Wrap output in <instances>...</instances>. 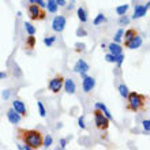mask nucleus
Instances as JSON below:
<instances>
[{"label": "nucleus", "mask_w": 150, "mask_h": 150, "mask_svg": "<svg viewBox=\"0 0 150 150\" xmlns=\"http://www.w3.org/2000/svg\"><path fill=\"white\" fill-rule=\"evenodd\" d=\"M19 138L30 149H40L44 143L42 134L37 130H19Z\"/></svg>", "instance_id": "1"}, {"label": "nucleus", "mask_w": 150, "mask_h": 150, "mask_svg": "<svg viewBox=\"0 0 150 150\" xmlns=\"http://www.w3.org/2000/svg\"><path fill=\"white\" fill-rule=\"evenodd\" d=\"M127 98H128V109L134 112L142 109L143 105H145V96L139 94V93H135V91L128 93Z\"/></svg>", "instance_id": "2"}, {"label": "nucleus", "mask_w": 150, "mask_h": 150, "mask_svg": "<svg viewBox=\"0 0 150 150\" xmlns=\"http://www.w3.org/2000/svg\"><path fill=\"white\" fill-rule=\"evenodd\" d=\"M94 122H96V126H97V128L98 130H108V127H109V119L105 116V115L103 113V112L100 111V109H97L96 108V111H94Z\"/></svg>", "instance_id": "3"}, {"label": "nucleus", "mask_w": 150, "mask_h": 150, "mask_svg": "<svg viewBox=\"0 0 150 150\" xmlns=\"http://www.w3.org/2000/svg\"><path fill=\"white\" fill-rule=\"evenodd\" d=\"M45 15H47L45 11H42L40 6L33 4V3L29 6V16H30L32 21H42V19H45Z\"/></svg>", "instance_id": "4"}, {"label": "nucleus", "mask_w": 150, "mask_h": 150, "mask_svg": "<svg viewBox=\"0 0 150 150\" xmlns=\"http://www.w3.org/2000/svg\"><path fill=\"white\" fill-rule=\"evenodd\" d=\"M63 82H64V78L62 75H57L56 78L49 81L48 87H49V90L53 91V93H59V91L62 90V87H63Z\"/></svg>", "instance_id": "5"}, {"label": "nucleus", "mask_w": 150, "mask_h": 150, "mask_svg": "<svg viewBox=\"0 0 150 150\" xmlns=\"http://www.w3.org/2000/svg\"><path fill=\"white\" fill-rule=\"evenodd\" d=\"M66 23H67V21L64 18L63 15H57L53 18V22H52V29H53V32L56 33H62L66 29Z\"/></svg>", "instance_id": "6"}, {"label": "nucleus", "mask_w": 150, "mask_h": 150, "mask_svg": "<svg viewBox=\"0 0 150 150\" xmlns=\"http://www.w3.org/2000/svg\"><path fill=\"white\" fill-rule=\"evenodd\" d=\"M149 6H150L149 1H147L146 4H138V6H135L132 19H139V18H142V16L146 15L147 10H149Z\"/></svg>", "instance_id": "7"}, {"label": "nucleus", "mask_w": 150, "mask_h": 150, "mask_svg": "<svg viewBox=\"0 0 150 150\" xmlns=\"http://www.w3.org/2000/svg\"><path fill=\"white\" fill-rule=\"evenodd\" d=\"M82 89L85 93H90L93 89H94L96 86V79L91 78V76H85V78H82Z\"/></svg>", "instance_id": "8"}, {"label": "nucleus", "mask_w": 150, "mask_h": 150, "mask_svg": "<svg viewBox=\"0 0 150 150\" xmlns=\"http://www.w3.org/2000/svg\"><path fill=\"white\" fill-rule=\"evenodd\" d=\"M12 109L15 112H18L21 116H26V115H28L25 103H22L21 100H14V103H12Z\"/></svg>", "instance_id": "9"}, {"label": "nucleus", "mask_w": 150, "mask_h": 150, "mask_svg": "<svg viewBox=\"0 0 150 150\" xmlns=\"http://www.w3.org/2000/svg\"><path fill=\"white\" fill-rule=\"evenodd\" d=\"M89 70H90L89 64H87L83 59H79L78 62L75 63V66H74V71L75 72H87Z\"/></svg>", "instance_id": "10"}, {"label": "nucleus", "mask_w": 150, "mask_h": 150, "mask_svg": "<svg viewBox=\"0 0 150 150\" xmlns=\"http://www.w3.org/2000/svg\"><path fill=\"white\" fill-rule=\"evenodd\" d=\"M142 42H143L142 37L135 36L132 40L127 41V42H126V47H127V48H130V49H138V48L141 47V45H142Z\"/></svg>", "instance_id": "11"}, {"label": "nucleus", "mask_w": 150, "mask_h": 150, "mask_svg": "<svg viewBox=\"0 0 150 150\" xmlns=\"http://www.w3.org/2000/svg\"><path fill=\"white\" fill-rule=\"evenodd\" d=\"M21 116L18 112H15L14 109H8L7 112V119H8V122L11 123V124H18V123L21 122Z\"/></svg>", "instance_id": "12"}, {"label": "nucleus", "mask_w": 150, "mask_h": 150, "mask_svg": "<svg viewBox=\"0 0 150 150\" xmlns=\"http://www.w3.org/2000/svg\"><path fill=\"white\" fill-rule=\"evenodd\" d=\"M63 86H64V90L67 91L68 94H74L75 90H76V86H75V82L72 79H64L63 82Z\"/></svg>", "instance_id": "13"}, {"label": "nucleus", "mask_w": 150, "mask_h": 150, "mask_svg": "<svg viewBox=\"0 0 150 150\" xmlns=\"http://www.w3.org/2000/svg\"><path fill=\"white\" fill-rule=\"evenodd\" d=\"M108 49H109V53H112V55H119V53L123 52L122 45L117 42H111L108 45Z\"/></svg>", "instance_id": "14"}, {"label": "nucleus", "mask_w": 150, "mask_h": 150, "mask_svg": "<svg viewBox=\"0 0 150 150\" xmlns=\"http://www.w3.org/2000/svg\"><path fill=\"white\" fill-rule=\"evenodd\" d=\"M94 107L97 108V109H100V111L103 112V113L105 115V116H107V117L109 119V120H112V119H113V117H112V115H111V112L108 111V108L105 107V105H104L103 103H96V105H94Z\"/></svg>", "instance_id": "15"}, {"label": "nucleus", "mask_w": 150, "mask_h": 150, "mask_svg": "<svg viewBox=\"0 0 150 150\" xmlns=\"http://www.w3.org/2000/svg\"><path fill=\"white\" fill-rule=\"evenodd\" d=\"M45 7L48 8V12L55 14V12L57 11V8H59V6H57V3H56V0H48V3L45 4Z\"/></svg>", "instance_id": "16"}, {"label": "nucleus", "mask_w": 150, "mask_h": 150, "mask_svg": "<svg viewBox=\"0 0 150 150\" xmlns=\"http://www.w3.org/2000/svg\"><path fill=\"white\" fill-rule=\"evenodd\" d=\"M76 14H78V18L82 23L87 22V14H86V11H85V8L83 7H79L78 10H76Z\"/></svg>", "instance_id": "17"}, {"label": "nucleus", "mask_w": 150, "mask_h": 150, "mask_svg": "<svg viewBox=\"0 0 150 150\" xmlns=\"http://www.w3.org/2000/svg\"><path fill=\"white\" fill-rule=\"evenodd\" d=\"M124 34V38H126V42L127 41H130V40H132L135 36H138V32L135 30V29H128L126 33H123Z\"/></svg>", "instance_id": "18"}, {"label": "nucleus", "mask_w": 150, "mask_h": 150, "mask_svg": "<svg viewBox=\"0 0 150 150\" xmlns=\"http://www.w3.org/2000/svg\"><path fill=\"white\" fill-rule=\"evenodd\" d=\"M23 26H25V30H26V33H28L29 36H34V34H36V30H37V29L34 28V26H33L30 22H25Z\"/></svg>", "instance_id": "19"}, {"label": "nucleus", "mask_w": 150, "mask_h": 150, "mask_svg": "<svg viewBox=\"0 0 150 150\" xmlns=\"http://www.w3.org/2000/svg\"><path fill=\"white\" fill-rule=\"evenodd\" d=\"M127 11H128V4H122V6H117L116 7V12H117V15H126Z\"/></svg>", "instance_id": "20"}, {"label": "nucleus", "mask_w": 150, "mask_h": 150, "mask_svg": "<svg viewBox=\"0 0 150 150\" xmlns=\"http://www.w3.org/2000/svg\"><path fill=\"white\" fill-rule=\"evenodd\" d=\"M34 45H36V37L29 36L28 38H26V48H28V49H33Z\"/></svg>", "instance_id": "21"}, {"label": "nucleus", "mask_w": 150, "mask_h": 150, "mask_svg": "<svg viewBox=\"0 0 150 150\" xmlns=\"http://www.w3.org/2000/svg\"><path fill=\"white\" fill-rule=\"evenodd\" d=\"M119 93H120V96H122V97L127 98V96H128V93H130V91H128V87H127L124 83H122V85L119 86Z\"/></svg>", "instance_id": "22"}, {"label": "nucleus", "mask_w": 150, "mask_h": 150, "mask_svg": "<svg viewBox=\"0 0 150 150\" xmlns=\"http://www.w3.org/2000/svg\"><path fill=\"white\" fill-rule=\"evenodd\" d=\"M105 21H107L105 15H104V14H98V15L96 16V19L93 21V25H94V26H98V25H101L103 22H105Z\"/></svg>", "instance_id": "23"}, {"label": "nucleus", "mask_w": 150, "mask_h": 150, "mask_svg": "<svg viewBox=\"0 0 150 150\" xmlns=\"http://www.w3.org/2000/svg\"><path fill=\"white\" fill-rule=\"evenodd\" d=\"M37 107H38L40 116H41V117H45V116H47V109L44 107V104L41 103V101H37Z\"/></svg>", "instance_id": "24"}, {"label": "nucleus", "mask_w": 150, "mask_h": 150, "mask_svg": "<svg viewBox=\"0 0 150 150\" xmlns=\"http://www.w3.org/2000/svg\"><path fill=\"white\" fill-rule=\"evenodd\" d=\"M56 41V37L55 36H51V37H47V38H44V44L47 45V47H52Z\"/></svg>", "instance_id": "25"}, {"label": "nucleus", "mask_w": 150, "mask_h": 150, "mask_svg": "<svg viewBox=\"0 0 150 150\" xmlns=\"http://www.w3.org/2000/svg\"><path fill=\"white\" fill-rule=\"evenodd\" d=\"M123 33H124V30L123 29H119L117 32H116V36H115V42H120L122 41V38H123Z\"/></svg>", "instance_id": "26"}, {"label": "nucleus", "mask_w": 150, "mask_h": 150, "mask_svg": "<svg viewBox=\"0 0 150 150\" xmlns=\"http://www.w3.org/2000/svg\"><path fill=\"white\" fill-rule=\"evenodd\" d=\"M52 142H53V139H52V137H51V135H47V137L44 138V143H42V145L48 149V147H49V146L52 145Z\"/></svg>", "instance_id": "27"}, {"label": "nucleus", "mask_w": 150, "mask_h": 150, "mask_svg": "<svg viewBox=\"0 0 150 150\" xmlns=\"http://www.w3.org/2000/svg\"><path fill=\"white\" fill-rule=\"evenodd\" d=\"M123 62H124V55H123V52H122V53L116 55V60H115V63H116L119 67H120V66L123 64Z\"/></svg>", "instance_id": "28"}, {"label": "nucleus", "mask_w": 150, "mask_h": 150, "mask_svg": "<svg viewBox=\"0 0 150 150\" xmlns=\"http://www.w3.org/2000/svg\"><path fill=\"white\" fill-rule=\"evenodd\" d=\"M142 126H143V130H145V132H146V134H149V132H150V120H149V119L143 120V122H142Z\"/></svg>", "instance_id": "29"}, {"label": "nucleus", "mask_w": 150, "mask_h": 150, "mask_svg": "<svg viewBox=\"0 0 150 150\" xmlns=\"http://www.w3.org/2000/svg\"><path fill=\"white\" fill-rule=\"evenodd\" d=\"M105 60H107L108 63H115V60H116V55H112V53H108L105 56Z\"/></svg>", "instance_id": "30"}, {"label": "nucleus", "mask_w": 150, "mask_h": 150, "mask_svg": "<svg viewBox=\"0 0 150 150\" xmlns=\"http://www.w3.org/2000/svg\"><path fill=\"white\" fill-rule=\"evenodd\" d=\"M119 23L122 25V26H123V25H128V23H130V19H128L126 15H122V16H120V21H119Z\"/></svg>", "instance_id": "31"}, {"label": "nucleus", "mask_w": 150, "mask_h": 150, "mask_svg": "<svg viewBox=\"0 0 150 150\" xmlns=\"http://www.w3.org/2000/svg\"><path fill=\"white\" fill-rule=\"evenodd\" d=\"M29 1L33 4H37L40 7H45V1H44V0H29Z\"/></svg>", "instance_id": "32"}, {"label": "nucleus", "mask_w": 150, "mask_h": 150, "mask_svg": "<svg viewBox=\"0 0 150 150\" xmlns=\"http://www.w3.org/2000/svg\"><path fill=\"white\" fill-rule=\"evenodd\" d=\"M78 126L82 128V130H85L86 128V126H85V117L83 116H81V117L78 119Z\"/></svg>", "instance_id": "33"}, {"label": "nucleus", "mask_w": 150, "mask_h": 150, "mask_svg": "<svg viewBox=\"0 0 150 150\" xmlns=\"http://www.w3.org/2000/svg\"><path fill=\"white\" fill-rule=\"evenodd\" d=\"M66 146H67V139L62 138L60 139V147H62V149H66Z\"/></svg>", "instance_id": "34"}, {"label": "nucleus", "mask_w": 150, "mask_h": 150, "mask_svg": "<svg viewBox=\"0 0 150 150\" xmlns=\"http://www.w3.org/2000/svg\"><path fill=\"white\" fill-rule=\"evenodd\" d=\"M56 3H57V6H59V7H66L67 1H66V0H56Z\"/></svg>", "instance_id": "35"}, {"label": "nucleus", "mask_w": 150, "mask_h": 150, "mask_svg": "<svg viewBox=\"0 0 150 150\" xmlns=\"http://www.w3.org/2000/svg\"><path fill=\"white\" fill-rule=\"evenodd\" d=\"M10 93H11V91H10V90H4L3 93H1V97H3L4 100H7L8 97H10Z\"/></svg>", "instance_id": "36"}, {"label": "nucleus", "mask_w": 150, "mask_h": 150, "mask_svg": "<svg viewBox=\"0 0 150 150\" xmlns=\"http://www.w3.org/2000/svg\"><path fill=\"white\" fill-rule=\"evenodd\" d=\"M85 34H86V32L83 29H78L76 30V36H85Z\"/></svg>", "instance_id": "37"}, {"label": "nucleus", "mask_w": 150, "mask_h": 150, "mask_svg": "<svg viewBox=\"0 0 150 150\" xmlns=\"http://www.w3.org/2000/svg\"><path fill=\"white\" fill-rule=\"evenodd\" d=\"M85 49V44H76V51H83Z\"/></svg>", "instance_id": "38"}, {"label": "nucleus", "mask_w": 150, "mask_h": 150, "mask_svg": "<svg viewBox=\"0 0 150 150\" xmlns=\"http://www.w3.org/2000/svg\"><path fill=\"white\" fill-rule=\"evenodd\" d=\"M18 149H19V150H30V147L26 146V145H25V146H23V145H18Z\"/></svg>", "instance_id": "39"}, {"label": "nucleus", "mask_w": 150, "mask_h": 150, "mask_svg": "<svg viewBox=\"0 0 150 150\" xmlns=\"http://www.w3.org/2000/svg\"><path fill=\"white\" fill-rule=\"evenodd\" d=\"M6 76H7V74H6V72H1V71H0V79H4Z\"/></svg>", "instance_id": "40"}, {"label": "nucleus", "mask_w": 150, "mask_h": 150, "mask_svg": "<svg viewBox=\"0 0 150 150\" xmlns=\"http://www.w3.org/2000/svg\"><path fill=\"white\" fill-rule=\"evenodd\" d=\"M81 74V78H85V76H87V72H79Z\"/></svg>", "instance_id": "41"}]
</instances>
